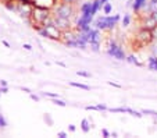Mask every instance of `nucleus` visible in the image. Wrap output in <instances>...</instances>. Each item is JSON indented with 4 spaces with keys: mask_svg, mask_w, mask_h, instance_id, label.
Here are the masks:
<instances>
[{
    "mask_svg": "<svg viewBox=\"0 0 157 138\" xmlns=\"http://www.w3.org/2000/svg\"><path fill=\"white\" fill-rule=\"evenodd\" d=\"M52 13H53V15L67 18V20H71L72 21V18L75 17V13H77V9H75V4L56 0V3L52 7Z\"/></svg>",
    "mask_w": 157,
    "mask_h": 138,
    "instance_id": "obj_1",
    "label": "nucleus"
},
{
    "mask_svg": "<svg viewBox=\"0 0 157 138\" xmlns=\"http://www.w3.org/2000/svg\"><path fill=\"white\" fill-rule=\"evenodd\" d=\"M106 53H107V56L113 57V59H116L118 61H125V59H127V52H125L124 46L116 38L109 39V45H107Z\"/></svg>",
    "mask_w": 157,
    "mask_h": 138,
    "instance_id": "obj_2",
    "label": "nucleus"
},
{
    "mask_svg": "<svg viewBox=\"0 0 157 138\" xmlns=\"http://www.w3.org/2000/svg\"><path fill=\"white\" fill-rule=\"evenodd\" d=\"M52 15H53L52 9L35 4V6H33V10H32V17H31V20H32V22H33L32 27H35V25H42L48 18H50Z\"/></svg>",
    "mask_w": 157,
    "mask_h": 138,
    "instance_id": "obj_3",
    "label": "nucleus"
},
{
    "mask_svg": "<svg viewBox=\"0 0 157 138\" xmlns=\"http://www.w3.org/2000/svg\"><path fill=\"white\" fill-rule=\"evenodd\" d=\"M135 42L139 46H147L150 43H153V31L140 27L136 35H135Z\"/></svg>",
    "mask_w": 157,
    "mask_h": 138,
    "instance_id": "obj_4",
    "label": "nucleus"
},
{
    "mask_svg": "<svg viewBox=\"0 0 157 138\" xmlns=\"http://www.w3.org/2000/svg\"><path fill=\"white\" fill-rule=\"evenodd\" d=\"M93 24V15L92 14H81L75 22V30L77 31H89Z\"/></svg>",
    "mask_w": 157,
    "mask_h": 138,
    "instance_id": "obj_5",
    "label": "nucleus"
},
{
    "mask_svg": "<svg viewBox=\"0 0 157 138\" xmlns=\"http://www.w3.org/2000/svg\"><path fill=\"white\" fill-rule=\"evenodd\" d=\"M104 21H106V31H114L121 22V14L118 13L114 15H104Z\"/></svg>",
    "mask_w": 157,
    "mask_h": 138,
    "instance_id": "obj_6",
    "label": "nucleus"
},
{
    "mask_svg": "<svg viewBox=\"0 0 157 138\" xmlns=\"http://www.w3.org/2000/svg\"><path fill=\"white\" fill-rule=\"evenodd\" d=\"M48 31V35H49V39H53V41H61V35H63V31L60 28H57L54 24H50V25H43Z\"/></svg>",
    "mask_w": 157,
    "mask_h": 138,
    "instance_id": "obj_7",
    "label": "nucleus"
},
{
    "mask_svg": "<svg viewBox=\"0 0 157 138\" xmlns=\"http://www.w3.org/2000/svg\"><path fill=\"white\" fill-rule=\"evenodd\" d=\"M54 18V25L57 28H60L61 31H67V30H71L72 27V21L71 20H67V18H63V17H57V15H53Z\"/></svg>",
    "mask_w": 157,
    "mask_h": 138,
    "instance_id": "obj_8",
    "label": "nucleus"
},
{
    "mask_svg": "<svg viewBox=\"0 0 157 138\" xmlns=\"http://www.w3.org/2000/svg\"><path fill=\"white\" fill-rule=\"evenodd\" d=\"M140 27L143 28H147V30L153 31L157 28V21L154 20L153 17H151L150 14L149 15H143V17H140Z\"/></svg>",
    "mask_w": 157,
    "mask_h": 138,
    "instance_id": "obj_9",
    "label": "nucleus"
},
{
    "mask_svg": "<svg viewBox=\"0 0 157 138\" xmlns=\"http://www.w3.org/2000/svg\"><path fill=\"white\" fill-rule=\"evenodd\" d=\"M77 35H78V31L75 28H71V30H67V31H63V35H61V42L65 43L68 41H74L77 39Z\"/></svg>",
    "mask_w": 157,
    "mask_h": 138,
    "instance_id": "obj_10",
    "label": "nucleus"
},
{
    "mask_svg": "<svg viewBox=\"0 0 157 138\" xmlns=\"http://www.w3.org/2000/svg\"><path fill=\"white\" fill-rule=\"evenodd\" d=\"M149 0H132V10L136 14H139L140 11H142V9L147 4Z\"/></svg>",
    "mask_w": 157,
    "mask_h": 138,
    "instance_id": "obj_11",
    "label": "nucleus"
},
{
    "mask_svg": "<svg viewBox=\"0 0 157 138\" xmlns=\"http://www.w3.org/2000/svg\"><path fill=\"white\" fill-rule=\"evenodd\" d=\"M78 10H79L81 14H92V13H90V10H92V2H90V0L83 2ZM93 17H95V15H93Z\"/></svg>",
    "mask_w": 157,
    "mask_h": 138,
    "instance_id": "obj_12",
    "label": "nucleus"
},
{
    "mask_svg": "<svg viewBox=\"0 0 157 138\" xmlns=\"http://www.w3.org/2000/svg\"><path fill=\"white\" fill-rule=\"evenodd\" d=\"M125 61H127L128 64H133V66H136V67H143V66H145L142 61L138 60V57L135 56V54H127V59H125Z\"/></svg>",
    "mask_w": 157,
    "mask_h": 138,
    "instance_id": "obj_13",
    "label": "nucleus"
},
{
    "mask_svg": "<svg viewBox=\"0 0 157 138\" xmlns=\"http://www.w3.org/2000/svg\"><path fill=\"white\" fill-rule=\"evenodd\" d=\"M81 130H82V132H85V134H88L89 131H90V128H92V120H89V119H82L81 120Z\"/></svg>",
    "mask_w": 157,
    "mask_h": 138,
    "instance_id": "obj_14",
    "label": "nucleus"
},
{
    "mask_svg": "<svg viewBox=\"0 0 157 138\" xmlns=\"http://www.w3.org/2000/svg\"><path fill=\"white\" fill-rule=\"evenodd\" d=\"M147 69L150 71H157V56L156 54H151L147 59Z\"/></svg>",
    "mask_w": 157,
    "mask_h": 138,
    "instance_id": "obj_15",
    "label": "nucleus"
},
{
    "mask_svg": "<svg viewBox=\"0 0 157 138\" xmlns=\"http://www.w3.org/2000/svg\"><path fill=\"white\" fill-rule=\"evenodd\" d=\"M110 113H124V114H129L131 112V108H128V106H120V108H109Z\"/></svg>",
    "mask_w": 157,
    "mask_h": 138,
    "instance_id": "obj_16",
    "label": "nucleus"
},
{
    "mask_svg": "<svg viewBox=\"0 0 157 138\" xmlns=\"http://www.w3.org/2000/svg\"><path fill=\"white\" fill-rule=\"evenodd\" d=\"M132 22V15L129 13H124V15L121 17V27L122 28H128Z\"/></svg>",
    "mask_w": 157,
    "mask_h": 138,
    "instance_id": "obj_17",
    "label": "nucleus"
},
{
    "mask_svg": "<svg viewBox=\"0 0 157 138\" xmlns=\"http://www.w3.org/2000/svg\"><path fill=\"white\" fill-rule=\"evenodd\" d=\"M101 48V41H90L89 42V49L93 52V53H99Z\"/></svg>",
    "mask_w": 157,
    "mask_h": 138,
    "instance_id": "obj_18",
    "label": "nucleus"
},
{
    "mask_svg": "<svg viewBox=\"0 0 157 138\" xmlns=\"http://www.w3.org/2000/svg\"><path fill=\"white\" fill-rule=\"evenodd\" d=\"M101 10V3L100 0H92V10H90V13H92V15H96L99 11Z\"/></svg>",
    "mask_w": 157,
    "mask_h": 138,
    "instance_id": "obj_19",
    "label": "nucleus"
},
{
    "mask_svg": "<svg viewBox=\"0 0 157 138\" xmlns=\"http://www.w3.org/2000/svg\"><path fill=\"white\" fill-rule=\"evenodd\" d=\"M68 85L74 88H79V89H83V91H90V87L86 84H82V82H77V81H68Z\"/></svg>",
    "mask_w": 157,
    "mask_h": 138,
    "instance_id": "obj_20",
    "label": "nucleus"
},
{
    "mask_svg": "<svg viewBox=\"0 0 157 138\" xmlns=\"http://www.w3.org/2000/svg\"><path fill=\"white\" fill-rule=\"evenodd\" d=\"M101 11H103L104 15L111 14V11H113V4L110 3V2H106V3L101 6Z\"/></svg>",
    "mask_w": 157,
    "mask_h": 138,
    "instance_id": "obj_21",
    "label": "nucleus"
},
{
    "mask_svg": "<svg viewBox=\"0 0 157 138\" xmlns=\"http://www.w3.org/2000/svg\"><path fill=\"white\" fill-rule=\"evenodd\" d=\"M50 102L53 103V105H56V106H60V108H65V106L68 105V103L65 102V101H63L61 98H52Z\"/></svg>",
    "mask_w": 157,
    "mask_h": 138,
    "instance_id": "obj_22",
    "label": "nucleus"
},
{
    "mask_svg": "<svg viewBox=\"0 0 157 138\" xmlns=\"http://www.w3.org/2000/svg\"><path fill=\"white\" fill-rule=\"evenodd\" d=\"M39 95L40 96H44V98H60V95L57 92H48V91H40L39 92Z\"/></svg>",
    "mask_w": 157,
    "mask_h": 138,
    "instance_id": "obj_23",
    "label": "nucleus"
},
{
    "mask_svg": "<svg viewBox=\"0 0 157 138\" xmlns=\"http://www.w3.org/2000/svg\"><path fill=\"white\" fill-rule=\"evenodd\" d=\"M43 121L46 123V126H50V127L54 124L53 117H52V114H49V113H44L43 114Z\"/></svg>",
    "mask_w": 157,
    "mask_h": 138,
    "instance_id": "obj_24",
    "label": "nucleus"
},
{
    "mask_svg": "<svg viewBox=\"0 0 157 138\" xmlns=\"http://www.w3.org/2000/svg\"><path fill=\"white\" fill-rule=\"evenodd\" d=\"M142 112L143 114H146V116H151V117H154V119H157V112L156 110H151V109H142Z\"/></svg>",
    "mask_w": 157,
    "mask_h": 138,
    "instance_id": "obj_25",
    "label": "nucleus"
},
{
    "mask_svg": "<svg viewBox=\"0 0 157 138\" xmlns=\"http://www.w3.org/2000/svg\"><path fill=\"white\" fill-rule=\"evenodd\" d=\"M77 75H79V77H83V78H90V77H92V74H90L89 71H85V70H78Z\"/></svg>",
    "mask_w": 157,
    "mask_h": 138,
    "instance_id": "obj_26",
    "label": "nucleus"
},
{
    "mask_svg": "<svg viewBox=\"0 0 157 138\" xmlns=\"http://www.w3.org/2000/svg\"><path fill=\"white\" fill-rule=\"evenodd\" d=\"M96 108H98V112H101V113H104V112L109 110V108H107L106 103H98Z\"/></svg>",
    "mask_w": 157,
    "mask_h": 138,
    "instance_id": "obj_27",
    "label": "nucleus"
},
{
    "mask_svg": "<svg viewBox=\"0 0 157 138\" xmlns=\"http://www.w3.org/2000/svg\"><path fill=\"white\" fill-rule=\"evenodd\" d=\"M7 127V120H6V117L3 116V114L0 113V128H6Z\"/></svg>",
    "mask_w": 157,
    "mask_h": 138,
    "instance_id": "obj_28",
    "label": "nucleus"
},
{
    "mask_svg": "<svg viewBox=\"0 0 157 138\" xmlns=\"http://www.w3.org/2000/svg\"><path fill=\"white\" fill-rule=\"evenodd\" d=\"M29 98L32 101H35V102H39V101H40V95H36V93H33V92L29 93Z\"/></svg>",
    "mask_w": 157,
    "mask_h": 138,
    "instance_id": "obj_29",
    "label": "nucleus"
},
{
    "mask_svg": "<svg viewBox=\"0 0 157 138\" xmlns=\"http://www.w3.org/2000/svg\"><path fill=\"white\" fill-rule=\"evenodd\" d=\"M101 137L109 138V137H111V132H110L107 128H101Z\"/></svg>",
    "mask_w": 157,
    "mask_h": 138,
    "instance_id": "obj_30",
    "label": "nucleus"
},
{
    "mask_svg": "<svg viewBox=\"0 0 157 138\" xmlns=\"http://www.w3.org/2000/svg\"><path fill=\"white\" fill-rule=\"evenodd\" d=\"M85 110H93V112H98V108H96V105H88V106H85Z\"/></svg>",
    "mask_w": 157,
    "mask_h": 138,
    "instance_id": "obj_31",
    "label": "nucleus"
},
{
    "mask_svg": "<svg viewBox=\"0 0 157 138\" xmlns=\"http://www.w3.org/2000/svg\"><path fill=\"white\" fill-rule=\"evenodd\" d=\"M57 137H59V138H67V137H68V132L60 131V132H57Z\"/></svg>",
    "mask_w": 157,
    "mask_h": 138,
    "instance_id": "obj_32",
    "label": "nucleus"
},
{
    "mask_svg": "<svg viewBox=\"0 0 157 138\" xmlns=\"http://www.w3.org/2000/svg\"><path fill=\"white\" fill-rule=\"evenodd\" d=\"M24 50H28V52H32L33 50V48H32V45H29V43H24Z\"/></svg>",
    "mask_w": 157,
    "mask_h": 138,
    "instance_id": "obj_33",
    "label": "nucleus"
},
{
    "mask_svg": "<svg viewBox=\"0 0 157 138\" xmlns=\"http://www.w3.org/2000/svg\"><path fill=\"white\" fill-rule=\"evenodd\" d=\"M20 89L22 91V92H25V93H28V95H29L31 92H32V89H31V88H28V87H20Z\"/></svg>",
    "mask_w": 157,
    "mask_h": 138,
    "instance_id": "obj_34",
    "label": "nucleus"
},
{
    "mask_svg": "<svg viewBox=\"0 0 157 138\" xmlns=\"http://www.w3.org/2000/svg\"><path fill=\"white\" fill-rule=\"evenodd\" d=\"M9 85H6V87H0V92H2V93H3V95H4V93H9Z\"/></svg>",
    "mask_w": 157,
    "mask_h": 138,
    "instance_id": "obj_35",
    "label": "nucleus"
},
{
    "mask_svg": "<svg viewBox=\"0 0 157 138\" xmlns=\"http://www.w3.org/2000/svg\"><path fill=\"white\" fill-rule=\"evenodd\" d=\"M107 84L111 85V87H114V88H122V85H121V84H117V82H113V81H109Z\"/></svg>",
    "mask_w": 157,
    "mask_h": 138,
    "instance_id": "obj_36",
    "label": "nucleus"
},
{
    "mask_svg": "<svg viewBox=\"0 0 157 138\" xmlns=\"http://www.w3.org/2000/svg\"><path fill=\"white\" fill-rule=\"evenodd\" d=\"M75 130H77V126H75V124H70L68 126V131L70 132H75Z\"/></svg>",
    "mask_w": 157,
    "mask_h": 138,
    "instance_id": "obj_37",
    "label": "nucleus"
},
{
    "mask_svg": "<svg viewBox=\"0 0 157 138\" xmlns=\"http://www.w3.org/2000/svg\"><path fill=\"white\" fill-rule=\"evenodd\" d=\"M56 64H57V66H60V67H64V69H67V64H65L64 61H56Z\"/></svg>",
    "mask_w": 157,
    "mask_h": 138,
    "instance_id": "obj_38",
    "label": "nucleus"
},
{
    "mask_svg": "<svg viewBox=\"0 0 157 138\" xmlns=\"http://www.w3.org/2000/svg\"><path fill=\"white\" fill-rule=\"evenodd\" d=\"M2 43H3V45L6 46V48H11V45H10V43L7 42V41H4V39H2Z\"/></svg>",
    "mask_w": 157,
    "mask_h": 138,
    "instance_id": "obj_39",
    "label": "nucleus"
},
{
    "mask_svg": "<svg viewBox=\"0 0 157 138\" xmlns=\"http://www.w3.org/2000/svg\"><path fill=\"white\" fill-rule=\"evenodd\" d=\"M6 85H9L6 80H0V87H6Z\"/></svg>",
    "mask_w": 157,
    "mask_h": 138,
    "instance_id": "obj_40",
    "label": "nucleus"
},
{
    "mask_svg": "<svg viewBox=\"0 0 157 138\" xmlns=\"http://www.w3.org/2000/svg\"><path fill=\"white\" fill-rule=\"evenodd\" d=\"M60 2H65V3H71V4H75V2H78V0H60Z\"/></svg>",
    "mask_w": 157,
    "mask_h": 138,
    "instance_id": "obj_41",
    "label": "nucleus"
},
{
    "mask_svg": "<svg viewBox=\"0 0 157 138\" xmlns=\"http://www.w3.org/2000/svg\"><path fill=\"white\" fill-rule=\"evenodd\" d=\"M111 137H118V134H117L116 131H113V132H111Z\"/></svg>",
    "mask_w": 157,
    "mask_h": 138,
    "instance_id": "obj_42",
    "label": "nucleus"
},
{
    "mask_svg": "<svg viewBox=\"0 0 157 138\" xmlns=\"http://www.w3.org/2000/svg\"><path fill=\"white\" fill-rule=\"evenodd\" d=\"M106 2H109V0H100V3H101V6H103L104 3H106Z\"/></svg>",
    "mask_w": 157,
    "mask_h": 138,
    "instance_id": "obj_43",
    "label": "nucleus"
},
{
    "mask_svg": "<svg viewBox=\"0 0 157 138\" xmlns=\"http://www.w3.org/2000/svg\"><path fill=\"white\" fill-rule=\"evenodd\" d=\"M2 95H3V93H2V92H0V96H2Z\"/></svg>",
    "mask_w": 157,
    "mask_h": 138,
    "instance_id": "obj_44",
    "label": "nucleus"
}]
</instances>
